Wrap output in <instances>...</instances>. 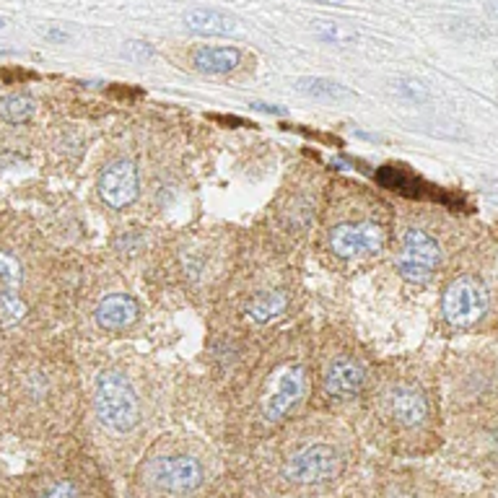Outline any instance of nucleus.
<instances>
[{
  "label": "nucleus",
  "mask_w": 498,
  "mask_h": 498,
  "mask_svg": "<svg viewBox=\"0 0 498 498\" xmlns=\"http://www.w3.org/2000/svg\"><path fill=\"white\" fill-rule=\"evenodd\" d=\"M19 498H107L99 470L86 462H58L21 488Z\"/></svg>",
  "instance_id": "7"
},
{
  "label": "nucleus",
  "mask_w": 498,
  "mask_h": 498,
  "mask_svg": "<svg viewBox=\"0 0 498 498\" xmlns=\"http://www.w3.org/2000/svg\"><path fill=\"white\" fill-rule=\"evenodd\" d=\"M371 381V371L361 353H353L348 348L327 351L319 359V384L322 395L330 402H351L366 392Z\"/></svg>",
  "instance_id": "8"
},
{
  "label": "nucleus",
  "mask_w": 498,
  "mask_h": 498,
  "mask_svg": "<svg viewBox=\"0 0 498 498\" xmlns=\"http://www.w3.org/2000/svg\"><path fill=\"white\" fill-rule=\"evenodd\" d=\"M252 107H255V109H262V112H273V115H283V109H280V107H270V104H262V101H252Z\"/></svg>",
  "instance_id": "23"
},
{
  "label": "nucleus",
  "mask_w": 498,
  "mask_h": 498,
  "mask_svg": "<svg viewBox=\"0 0 498 498\" xmlns=\"http://www.w3.org/2000/svg\"><path fill=\"white\" fill-rule=\"evenodd\" d=\"M312 356L299 348H294V353L286 348L268 356L247 408L249 431L255 437H268V431L288 423L312 390Z\"/></svg>",
  "instance_id": "4"
},
{
  "label": "nucleus",
  "mask_w": 498,
  "mask_h": 498,
  "mask_svg": "<svg viewBox=\"0 0 498 498\" xmlns=\"http://www.w3.org/2000/svg\"><path fill=\"white\" fill-rule=\"evenodd\" d=\"M441 265V244L438 240L418 223L405 226L395 252V268L408 283L423 286L437 276Z\"/></svg>",
  "instance_id": "9"
},
{
  "label": "nucleus",
  "mask_w": 498,
  "mask_h": 498,
  "mask_svg": "<svg viewBox=\"0 0 498 498\" xmlns=\"http://www.w3.org/2000/svg\"><path fill=\"white\" fill-rule=\"evenodd\" d=\"M140 317V304L130 294H107L104 299L97 304L94 319L101 330L107 333H120L133 327Z\"/></svg>",
  "instance_id": "14"
},
{
  "label": "nucleus",
  "mask_w": 498,
  "mask_h": 498,
  "mask_svg": "<svg viewBox=\"0 0 498 498\" xmlns=\"http://www.w3.org/2000/svg\"><path fill=\"white\" fill-rule=\"evenodd\" d=\"M184 26L200 37H226L237 29V21L216 8H193L184 14Z\"/></svg>",
  "instance_id": "16"
},
{
  "label": "nucleus",
  "mask_w": 498,
  "mask_h": 498,
  "mask_svg": "<svg viewBox=\"0 0 498 498\" xmlns=\"http://www.w3.org/2000/svg\"><path fill=\"white\" fill-rule=\"evenodd\" d=\"M122 55L130 58L133 62H146L154 58V50H151L146 42H127V44L122 47Z\"/></svg>",
  "instance_id": "22"
},
{
  "label": "nucleus",
  "mask_w": 498,
  "mask_h": 498,
  "mask_svg": "<svg viewBox=\"0 0 498 498\" xmlns=\"http://www.w3.org/2000/svg\"><path fill=\"white\" fill-rule=\"evenodd\" d=\"M259 457V483L268 491L278 496H317L351 475L356 438L335 420H301L283 426Z\"/></svg>",
  "instance_id": "1"
},
{
  "label": "nucleus",
  "mask_w": 498,
  "mask_h": 498,
  "mask_svg": "<svg viewBox=\"0 0 498 498\" xmlns=\"http://www.w3.org/2000/svg\"><path fill=\"white\" fill-rule=\"evenodd\" d=\"M3 26H5V19H3V16H0V29H3Z\"/></svg>",
  "instance_id": "27"
},
{
  "label": "nucleus",
  "mask_w": 498,
  "mask_h": 498,
  "mask_svg": "<svg viewBox=\"0 0 498 498\" xmlns=\"http://www.w3.org/2000/svg\"><path fill=\"white\" fill-rule=\"evenodd\" d=\"M312 3H338V0H312Z\"/></svg>",
  "instance_id": "26"
},
{
  "label": "nucleus",
  "mask_w": 498,
  "mask_h": 498,
  "mask_svg": "<svg viewBox=\"0 0 498 498\" xmlns=\"http://www.w3.org/2000/svg\"><path fill=\"white\" fill-rule=\"evenodd\" d=\"M291 301H294V291L291 286L286 283H276V286H258L244 304H241V312L244 317L255 324H270L276 319L286 317L288 309H291Z\"/></svg>",
  "instance_id": "13"
},
{
  "label": "nucleus",
  "mask_w": 498,
  "mask_h": 498,
  "mask_svg": "<svg viewBox=\"0 0 498 498\" xmlns=\"http://www.w3.org/2000/svg\"><path fill=\"white\" fill-rule=\"evenodd\" d=\"M488 304H491L488 288L478 278L459 276L446 286L444 299H441V312L452 327L467 330V327H475L480 319L485 317Z\"/></svg>",
  "instance_id": "10"
},
{
  "label": "nucleus",
  "mask_w": 498,
  "mask_h": 498,
  "mask_svg": "<svg viewBox=\"0 0 498 498\" xmlns=\"http://www.w3.org/2000/svg\"><path fill=\"white\" fill-rule=\"evenodd\" d=\"M140 193V180H138V166L133 161L117 159L112 161L99 177V195L101 200L115 208V211H122V208H130L136 200H138Z\"/></svg>",
  "instance_id": "12"
},
{
  "label": "nucleus",
  "mask_w": 498,
  "mask_h": 498,
  "mask_svg": "<svg viewBox=\"0 0 498 498\" xmlns=\"http://www.w3.org/2000/svg\"><path fill=\"white\" fill-rule=\"evenodd\" d=\"M296 89H299L301 94H306V97H312V99H327V101H335V99H348L351 97V91L338 83V80H330V79H299L296 80Z\"/></svg>",
  "instance_id": "18"
},
{
  "label": "nucleus",
  "mask_w": 498,
  "mask_h": 498,
  "mask_svg": "<svg viewBox=\"0 0 498 498\" xmlns=\"http://www.w3.org/2000/svg\"><path fill=\"white\" fill-rule=\"evenodd\" d=\"M47 40H55V42H65L68 40V34H65V32H61V29H50V32H47Z\"/></svg>",
  "instance_id": "24"
},
{
  "label": "nucleus",
  "mask_w": 498,
  "mask_h": 498,
  "mask_svg": "<svg viewBox=\"0 0 498 498\" xmlns=\"http://www.w3.org/2000/svg\"><path fill=\"white\" fill-rule=\"evenodd\" d=\"M395 91H398L399 99L405 101H426L428 99V91H426V86L418 83V80H398L395 83Z\"/></svg>",
  "instance_id": "21"
},
{
  "label": "nucleus",
  "mask_w": 498,
  "mask_h": 498,
  "mask_svg": "<svg viewBox=\"0 0 498 498\" xmlns=\"http://www.w3.org/2000/svg\"><path fill=\"white\" fill-rule=\"evenodd\" d=\"M488 11H491L493 16H498V0H496V3H491V8H488Z\"/></svg>",
  "instance_id": "25"
},
{
  "label": "nucleus",
  "mask_w": 498,
  "mask_h": 498,
  "mask_svg": "<svg viewBox=\"0 0 498 498\" xmlns=\"http://www.w3.org/2000/svg\"><path fill=\"white\" fill-rule=\"evenodd\" d=\"M213 475V455L195 438H156L136 470L140 498H202Z\"/></svg>",
  "instance_id": "3"
},
{
  "label": "nucleus",
  "mask_w": 498,
  "mask_h": 498,
  "mask_svg": "<svg viewBox=\"0 0 498 498\" xmlns=\"http://www.w3.org/2000/svg\"><path fill=\"white\" fill-rule=\"evenodd\" d=\"M317 34L324 42H333V44H351V42H356V32L343 26L338 21H319Z\"/></svg>",
  "instance_id": "20"
},
{
  "label": "nucleus",
  "mask_w": 498,
  "mask_h": 498,
  "mask_svg": "<svg viewBox=\"0 0 498 498\" xmlns=\"http://www.w3.org/2000/svg\"><path fill=\"white\" fill-rule=\"evenodd\" d=\"M21 286H23L21 259L8 249H0V330L16 327L29 315V304L21 296Z\"/></svg>",
  "instance_id": "11"
},
{
  "label": "nucleus",
  "mask_w": 498,
  "mask_h": 498,
  "mask_svg": "<svg viewBox=\"0 0 498 498\" xmlns=\"http://www.w3.org/2000/svg\"><path fill=\"white\" fill-rule=\"evenodd\" d=\"M94 413L115 437H130L143 423L146 408L136 381L122 369H104L94 381Z\"/></svg>",
  "instance_id": "6"
},
{
  "label": "nucleus",
  "mask_w": 498,
  "mask_h": 498,
  "mask_svg": "<svg viewBox=\"0 0 498 498\" xmlns=\"http://www.w3.org/2000/svg\"><path fill=\"white\" fill-rule=\"evenodd\" d=\"M348 498H428L426 488L410 475H371L369 483H363L356 493Z\"/></svg>",
  "instance_id": "15"
},
{
  "label": "nucleus",
  "mask_w": 498,
  "mask_h": 498,
  "mask_svg": "<svg viewBox=\"0 0 498 498\" xmlns=\"http://www.w3.org/2000/svg\"><path fill=\"white\" fill-rule=\"evenodd\" d=\"M193 65L208 76H226L241 65V52L237 47H200L193 55Z\"/></svg>",
  "instance_id": "17"
},
{
  "label": "nucleus",
  "mask_w": 498,
  "mask_h": 498,
  "mask_svg": "<svg viewBox=\"0 0 498 498\" xmlns=\"http://www.w3.org/2000/svg\"><path fill=\"white\" fill-rule=\"evenodd\" d=\"M32 115H34V99L23 94H11L0 99V117L8 125H23L26 120H32Z\"/></svg>",
  "instance_id": "19"
},
{
  "label": "nucleus",
  "mask_w": 498,
  "mask_h": 498,
  "mask_svg": "<svg viewBox=\"0 0 498 498\" xmlns=\"http://www.w3.org/2000/svg\"><path fill=\"white\" fill-rule=\"evenodd\" d=\"M366 420L371 438L387 452H413L431 423V399L410 374L381 371L369 381Z\"/></svg>",
  "instance_id": "2"
},
{
  "label": "nucleus",
  "mask_w": 498,
  "mask_h": 498,
  "mask_svg": "<svg viewBox=\"0 0 498 498\" xmlns=\"http://www.w3.org/2000/svg\"><path fill=\"white\" fill-rule=\"evenodd\" d=\"M371 202V198H353V202L345 198L340 205L345 208L338 219H333L324 229V241L333 258L338 259H361L379 255L387 240H390V221L381 216V208L377 200L369 211H363Z\"/></svg>",
  "instance_id": "5"
}]
</instances>
